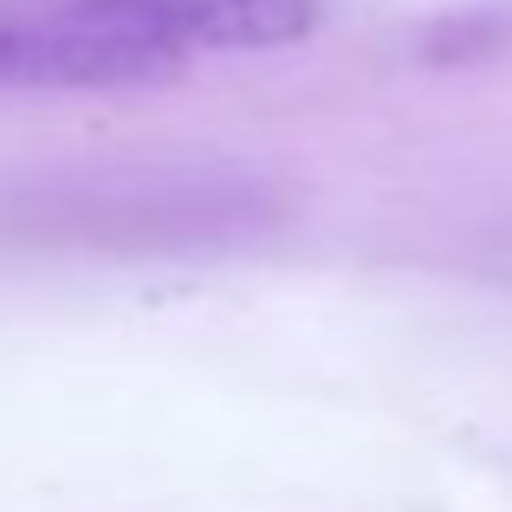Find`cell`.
Returning <instances> with one entry per match:
<instances>
[{"label":"cell","mask_w":512,"mask_h":512,"mask_svg":"<svg viewBox=\"0 0 512 512\" xmlns=\"http://www.w3.org/2000/svg\"><path fill=\"white\" fill-rule=\"evenodd\" d=\"M318 0H33L0 13V91L150 85L208 52L292 46Z\"/></svg>","instance_id":"cell-1"}]
</instances>
